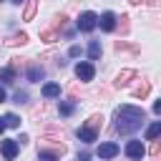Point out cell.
<instances>
[{
	"label": "cell",
	"mask_w": 161,
	"mask_h": 161,
	"mask_svg": "<svg viewBox=\"0 0 161 161\" xmlns=\"http://www.w3.org/2000/svg\"><path fill=\"white\" fill-rule=\"evenodd\" d=\"M98 25H101V30H103V33H111V30L116 28V15H113L111 10H108V13H103V15L98 18Z\"/></svg>",
	"instance_id": "ba28073f"
},
{
	"label": "cell",
	"mask_w": 161,
	"mask_h": 161,
	"mask_svg": "<svg viewBox=\"0 0 161 161\" xmlns=\"http://www.w3.org/2000/svg\"><path fill=\"white\" fill-rule=\"evenodd\" d=\"M0 80H3V68H0Z\"/></svg>",
	"instance_id": "836d02e7"
},
{
	"label": "cell",
	"mask_w": 161,
	"mask_h": 161,
	"mask_svg": "<svg viewBox=\"0 0 161 161\" xmlns=\"http://www.w3.org/2000/svg\"><path fill=\"white\" fill-rule=\"evenodd\" d=\"M25 75H28V80H33V83H38L43 75H45V70L38 65V63H30L28 65V70H25Z\"/></svg>",
	"instance_id": "30bf717a"
},
{
	"label": "cell",
	"mask_w": 161,
	"mask_h": 161,
	"mask_svg": "<svg viewBox=\"0 0 161 161\" xmlns=\"http://www.w3.org/2000/svg\"><path fill=\"white\" fill-rule=\"evenodd\" d=\"M121 33H128V15H121Z\"/></svg>",
	"instance_id": "d4e9b609"
},
{
	"label": "cell",
	"mask_w": 161,
	"mask_h": 161,
	"mask_svg": "<svg viewBox=\"0 0 161 161\" xmlns=\"http://www.w3.org/2000/svg\"><path fill=\"white\" fill-rule=\"evenodd\" d=\"M75 161H91V153H78V158Z\"/></svg>",
	"instance_id": "83f0119b"
},
{
	"label": "cell",
	"mask_w": 161,
	"mask_h": 161,
	"mask_svg": "<svg viewBox=\"0 0 161 161\" xmlns=\"http://www.w3.org/2000/svg\"><path fill=\"white\" fill-rule=\"evenodd\" d=\"M146 138H148V141L161 138V121H156V123H151V126L146 128Z\"/></svg>",
	"instance_id": "9a60e30c"
},
{
	"label": "cell",
	"mask_w": 161,
	"mask_h": 161,
	"mask_svg": "<svg viewBox=\"0 0 161 161\" xmlns=\"http://www.w3.org/2000/svg\"><path fill=\"white\" fill-rule=\"evenodd\" d=\"M98 55H101V43H98V40H91V45H88V58H91V60H98Z\"/></svg>",
	"instance_id": "ac0fdd59"
},
{
	"label": "cell",
	"mask_w": 161,
	"mask_h": 161,
	"mask_svg": "<svg viewBox=\"0 0 161 161\" xmlns=\"http://www.w3.org/2000/svg\"><path fill=\"white\" fill-rule=\"evenodd\" d=\"M93 75H96L93 63H78L75 65V78L78 80H93Z\"/></svg>",
	"instance_id": "277c9868"
},
{
	"label": "cell",
	"mask_w": 161,
	"mask_h": 161,
	"mask_svg": "<svg viewBox=\"0 0 161 161\" xmlns=\"http://www.w3.org/2000/svg\"><path fill=\"white\" fill-rule=\"evenodd\" d=\"M83 126H86V128H91V131H96V133H98V128H101V126H103V116H101V113H93V116H91V118H88V121H86V123H83Z\"/></svg>",
	"instance_id": "4fadbf2b"
},
{
	"label": "cell",
	"mask_w": 161,
	"mask_h": 161,
	"mask_svg": "<svg viewBox=\"0 0 161 161\" xmlns=\"http://www.w3.org/2000/svg\"><path fill=\"white\" fill-rule=\"evenodd\" d=\"M13 3H18V5H20V3H23V0H13Z\"/></svg>",
	"instance_id": "e575fe53"
},
{
	"label": "cell",
	"mask_w": 161,
	"mask_h": 161,
	"mask_svg": "<svg viewBox=\"0 0 161 161\" xmlns=\"http://www.w3.org/2000/svg\"><path fill=\"white\" fill-rule=\"evenodd\" d=\"M5 98H8V93H5V88H0V103H5Z\"/></svg>",
	"instance_id": "4dcf8cb0"
},
{
	"label": "cell",
	"mask_w": 161,
	"mask_h": 161,
	"mask_svg": "<svg viewBox=\"0 0 161 161\" xmlns=\"http://www.w3.org/2000/svg\"><path fill=\"white\" fill-rule=\"evenodd\" d=\"M0 3H3V0H0Z\"/></svg>",
	"instance_id": "d590c367"
},
{
	"label": "cell",
	"mask_w": 161,
	"mask_h": 161,
	"mask_svg": "<svg viewBox=\"0 0 161 161\" xmlns=\"http://www.w3.org/2000/svg\"><path fill=\"white\" fill-rule=\"evenodd\" d=\"M5 126H10V128H18V126H20V118H18L15 113H8V116H5Z\"/></svg>",
	"instance_id": "603a6c76"
},
{
	"label": "cell",
	"mask_w": 161,
	"mask_h": 161,
	"mask_svg": "<svg viewBox=\"0 0 161 161\" xmlns=\"http://www.w3.org/2000/svg\"><path fill=\"white\" fill-rule=\"evenodd\" d=\"M43 96H45V98L60 96V86H58V83H45V86H43Z\"/></svg>",
	"instance_id": "2e32d148"
},
{
	"label": "cell",
	"mask_w": 161,
	"mask_h": 161,
	"mask_svg": "<svg viewBox=\"0 0 161 161\" xmlns=\"http://www.w3.org/2000/svg\"><path fill=\"white\" fill-rule=\"evenodd\" d=\"M75 133H78V138H80L83 143H93V141L98 138V133H96V131H91V128H86V126H80Z\"/></svg>",
	"instance_id": "8fae6325"
},
{
	"label": "cell",
	"mask_w": 161,
	"mask_h": 161,
	"mask_svg": "<svg viewBox=\"0 0 161 161\" xmlns=\"http://www.w3.org/2000/svg\"><path fill=\"white\" fill-rule=\"evenodd\" d=\"M75 111V103H70V101H63L60 103V116H70Z\"/></svg>",
	"instance_id": "7402d4cb"
},
{
	"label": "cell",
	"mask_w": 161,
	"mask_h": 161,
	"mask_svg": "<svg viewBox=\"0 0 161 161\" xmlns=\"http://www.w3.org/2000/svg\"><path fill=\"white\" fill-rule=\"evenodd\" d=\"M148 91H151L148 80H141V86H138V88L133 91V96H136V98H146V96H148Z\"/></svg>",
	"instance_id": "d6986e66"
},
{
	"label": "cell",
	"mask_w": 161,
	"mask_h": 161,
	"mask_svg": "<svg viewBox=\"0 0 161 161\" xmlns=\"http://www.w3.org/2000/svg\"><path fill=\"white\" fill-rule=\"evenodd\" d=\"M18 143H28V133H20V138H15Z\"/></svg>",
	"instance_id": "f546056e"
},
{
	"label": "cell",
	"mask_w": 161,
	"mask_h": 161,
	"mask_svg": "<svg viewBox=\"0 0 161 161\" xmlns=\"http://www.w3.org/2000/svg\"><path fill=\"white\" fill-rule=\"evenodd\" d=\"M60 156L53 153V151H38V161H58Z\"/></svg>",
	"instance_id": "44dd1931"
},
{
	"label": "cell",
	"mask_w": 161,
	"mask_h": 161,
	"mask_svg": "<svg viewBox=\"0 0 161 161\" xmlns=\"http://www.w3.org/2000/svg\"><path fill=\"white\" fill-rule=\"evenodd\" d=\"M35 10H38V0H28V5L23 10V20H33L35 18Z\"/></svg>",
	"instance_id": "e0dca14e"
},
{
	"label": "cell",
	"mask_w": 161,
	"mask_h": 161,
	"mask_svg": "<svg viewBox=\"0 0 161 161\" xmlns=\"http://www.w3.org/2000/svg\"><path fill=\"white\" fill-rule=\"evenodd\" d=\"M113 48H116L118 53H121V50H133V53H138V48H136V45H131V43H126V40H116V45H113Z\"/></svg>",
	"instance_id": "ffe728a7"
},
{
	"label": "cell",
	"mask_w": 161,
	"mask_h": 161,
	"mask_svg": "<svg viewBox=\"0 0 161 161\" xmlns=\"http://www.w3.org/2000/svg\"><path fill=\"white\" fill-rule=\"evenodd\" d=\"M143 118H146L143 108H136V106L123 103V106H118V108H116V131H118V133H123V136L136 133V131L143 126Z\"/></svg>",
	"instance_id": "6da1fadb"
},
{
	"label": "cell",
	"mask_w": 161,
	"mask_h": 161,
	"mask_svg": "<svg viewBox=\"0 0 161 161\" xmlns=\"http://www.w3.org/2000/svg\"><path fill=\"white\" fill-rule=\"evenodd\" d=\"M131 78H136V70H133V68H123V70L116 75L113 86H116V88H123V86H128V83H131Z\"/></svg>",
	"instance_id": "8992f818"
},
{
	"label": "cell",
	"mask_w": 161,
	"mask_h": 161,
	"mask_svg": "<svg viewBox=\"0 0 161 161\" xmlns=\"http://www.w3.org/2000/svg\"><path fill=\"white\" fill-rule=\"evenodd\" d=\"M68 55H70V58H78V55H80V48H78V45H70Z\"/></svg>",
	"instance_id": "4316f807"
},
{
	"label": "cell",
	"mask_w": 161,
	"mask_h": 161,
	"mask_svg": "<svg viewBox=\"0 0 161 161\" xmlns=\"http://www.w3.org/2000/svg\"><path fill=\"white\" fill-rule=\"evenodd\" d=\"M3 131H5V118H0V136H3Z\"/></svg>",
	"instance_id": "1f68e13d"
},
{
	"label": "cell",
	"mask_w": 161,
	"mask_h": 161,
	"mask_svg": "<svg viewBox=\"0 0 161 161\" xmlns=\"http://www.w3.org/2000/svg\"><path fill=\"white\" fill-rule=\"evenodd\" d=\"M148 151H151L153 156H158V153H161V138H156V141L151 143V148H148Z\"/></svg>",
	"instance_id": "cb8c5ba5"
},
{
	"label": "cell",
	"mask_w": 161,
	"mask_h": 161,
	"mask_svg": "<svg viewBox=\"0 0 161 161\" xmlns=\"http://www.w3.org/2000/svg\"><path fill=\"white\" fill-rule=\"evenodd\" d=\"M128 3H133V5H136V3H141V0H128Z\"/></svg>",
	"instance_id": "d6a6232c"
},
{
	"label": "cell",
	"mask_w": 161,
	"mask_h": 161,
	"mask_svg": "<svg viewBox=\"0 0 161 161\" xmlns=\"http://www.w3.org/2000/svg\"><path fill=\"white\" fill-rule=\"evenodd\" d=\"M25 98H28L25 91H18V93H15V103H25Z\"/></svg>",
	"instance_id": "484cf974"
},
{
	"label": "cell",
	"mask_w": 161,
	"mask_h": 161,
	"mask_svg": "<svg viewBox=\"0 0 161 161\" xmlns=\"http://www.w3.org/2000/svg\"><path fill=\"white\" fill-rule=\"evenodd\" d=\"M143 153H146V148H143L141 141H128V143H126V156H128V158L138 161V158H143Z\"/></svg>",
	"instance_id": "5b68a950"
},
{
	"label": "cell",
	"mask_w": 161,
	"mask_h": 161,
	"mask_svg": "<svg viewBox=\"0 0 161 161\" xmlns=\"http://www.w3.org/2000/svg\"><path fill=\"white\" fill-rule=\"evenodd\" d=\"M40 40L55 43V40H60V35H58V30H53V28H43V30H40Z\"/></svg>",
	"instance_id": "5bb4252c"
},
{
	"label": "cell",
	"mask_w": 161,
	"mask_h": 161,
	"mask_svg": "<svg viewBox=\"0 0 161 161\" xmlns=\"http://www.w3.org/2000/svg\"><path fill=\"white\" fill-rule=\"evenodd\" d=\"M153 113H158V116H161V98L153 103Z\"/></svg>",
	"instance_id": "f1b7e54d"
},
{
	"label": "cell",
	"mask_w": 161,
	"mask_h": 161,
	"mask_svg": "<svg viewBox=\"0 0 161 161\" xmlns=\"http://www.w3.org/2000/svg\"><path fill=\"white\" fill-rule=\"evenodd\" d=\"M96 25H98V15L96 13H91V10L80 13V18H78V30L80 33H91Z\"/></svg>",
	"instance_id": "7a4b0ae2"
},
{
	"label": "cell",
	"mask_w": 161,
	"mask_h": 161,
	"mask_svg": "<svg viewBox=\"0 0 161 161\" xmlns=\"http://www.w3.org/2000/svg\"><path fill=\"white\" fill-rule=\"evenodd\" d=\"M28 43V33H13L8 40H5V45H10V48H15V45H25Z\"/></svg>",
	"instance_id": "7c38bea8"
},
{
	"label": "cell",
	"mask_w": 161,
	"mask_h": 161,
	"mask_svg": "<svg viewBox=\"0 0 161 161\" xmlns=\"http://www.w3.org/2000/svg\"><path fill=\"white\" fill-rule=\"evenodd\" d=\"M0 151H3V156L10 161V158H15V156H18L20 143H18V141H3V143H0Z\"/></svg>",
	"instance_id": "52a82bcc"
},
{
	"label": "cell",
	"mask_w": 161,
	"mask_h": 161,
	"mask_svg": "<svg viewBox=\"0 0 161 161\" xmlns=\"http://www.w3.org/2000/svg\"><path fill=\"white\" fill-rule=\"evenodd\" d=\"M96 153H98V158H113V156L118 153V146H116L113 141H108V143H101Z\"/></svg>",
	"instance_id": "9c48e42d"
},
{
	"label": "cell",
	"mask_w": 161,
	"mask_h": 161,
	"mask_svg": "<svg viewBox=\"0 0 161 161\" xmlns=\"http://www.w3.org/2000/svg\"><path fill=\"white\" fill-rule=\"evenodd\" d=\"M40 151H53V153H58V156H63V153H65V143H63L60 138H53V136H45V138H43V143H40Z\"/></svg>",
	"instance_id": "3957f363"
}]
</instances>
